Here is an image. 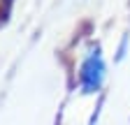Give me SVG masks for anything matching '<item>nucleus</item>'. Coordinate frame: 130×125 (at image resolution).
<instances>
[{"label":"nucleus","mask_w":130,"mask_h":125,"mask_svg":"<svg viewBox=\"0 0 130 125\" xmlns=\"http://www.w3.org/2000/svg\"><path fill=\"white\" fill-rule=\"evenodd\" d=\"M105 81V60L100 49H93L86 60L81 62V70H79V86L84 93H95L102 88Z\"/></svg>","instance_id":"nucleus-1"}]
</instances>
